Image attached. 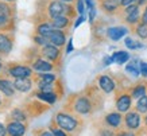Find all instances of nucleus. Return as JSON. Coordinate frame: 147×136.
I'll list each match as a JSON object with an SVG mask.
<instances>
[{
	"label": "nucleus",
	"instance_id": "f257e3e1",
	"mask_svg": "<svg viewBox=\"0 0 147 136\" xmlns=\"http://www.w3.org/2000/svg\"><path fill=\"white\" fill-rule=\"evenodd\" d=\"M55 123L59 128H62L63 131L74 132L80 129L81 120H78L77 117H74V116H71L69 113H65V112H58L55 114Z\"/></svg>",
	"mask_w": 147,
	"mask_h": 136
},
{
	"label": "nucleus",
	"instance_id": "f03ea898",
	"mask_svg": "<svg viewBox=\"0 0 147 136\" xmlns=\"http://www.w3.org/2000/svg\"><path fill=\"white\" fill-rule=\"evenodd\" d=\"M71 109L73 112H76L78 114H89L93 112V100L92 97L85 96V94H80L77 96L73 102H71Z\"/></svg>",
	"mask_w": 147,
	"mask_h": 136
},
{
	"label": "nucleus",
	"instance_id": "7ed1b4c3",
	"mask_svg": "<svg viewBox=\"0 0 147 136\" xmlns=\"http://www.w3.org/2000/svg\"><path fill=\"white\" fill-rule=\"evenodd\" d=\"M69 9V3H63L61 0H51L47 5V15L50 19H54L59 15H66Z\"/></svg>",
	"mask_w": 147,
	"mask_h": 136
},
{
	"label": "nucleus",
	"instance_id": "20e7f679",
	"mask_svg": "<svg viewBox=\"0 0 147 136\" xmlns=\"http://www.w3.org/2000/svg\"><path fill=\"white\" fill-rule=\"evenodd\" d=\"M124 124L125 127L128 129H131V131L139 129L140 124H142V118H140V114H139L138 110H128V112H125Z\"/></svg>",
	"mask_w": 147,
	"mask_h": 136
},
{
	"label": "nucleus",
	"instance_id": "39448f33",
	"mask_svg": "<svg viewBox=\"0 0 147 136\" xmlns=\"http://www.w3.org/2000/svg\"><path fill=\"white\" fill-rule=\"evenodd\" d=\"M124 15H125V22L129 24H138L140 22V12H139V5L136 3L131 5L124 7Z\"/></svg>",
	"mask_w": 147,
	"mask_h": 136
},
{
	"label": "nucleus",
	"instance_id": "423d86ee",
	"mask_svg": "<svg viewBox=\"0 0 147 136\" xmlns=\"http://www.w3.org/2000/svg\"><path fill=\"white\" fill-rule=\"evenodd\" d=\"M131 105H132V96L131 94L121 93L120 96L116 97V109L119 110V112H121V113L128 112Z\"/></svg>",
	"mask_w": 147,
	"mask_h": 136
},
{
	"label": "nucleus",
	"instance_id": "0eeeda50",
	"mask_svg": "<svg viewBox=\"0 0 147 136\" xmlns=\"http://www.w3.org/2000/svg\"><path fill=\"white\" fill-rule=\"evenodd\" d=\"M40 54L51 62L58 61V58H59V55H61V53H59V47L55 46V44H53V43H47V44H45V46H42Z\"/></svg>",
	"mask_w": 147,
	"mask_h": 136
},
{
	"label": "nucleus",
	"instance_id": "6e6552de",
	"mask_svg": "<svg viewBox=\"0 0 147 136\" xmlns=\"http://www.w3.org/2000/svg\"><path fill=\"white\" fill-rule=\"evenodd\" d=\"M104 121H105V125L112 129H117L120 128V125L123 124V116H121V112H111L108 113L105 117H104Z\"/></svg>",
	"mask_w": 147,
	"mask_h": 136
},
{
	"label": "nucleus",
	"instance_id": "1a4fd4ad",
	"mask_svg": "<svg viewBox=\"0 0 147 136\" xmlns=\"http://www.w3.org/2000/svg\"><path fill=\"white\" fill-rule=\"evenodd\" d=\"M47 38H49L50 43L55 44L58 47H62L65 42H66V36H65V32L62 30H58V28H54L53 31H50L47 34Z\"/></svg>",
	"mask_w": 147,
	"mask_h": 136
},
{
	"label": "nucleus",
	"instance_id": "9d476101",
	"mask_svg": "<svg viewBox=\"0 0 147 136\" xmlns=\"http://www.w3.org/2000/svg\"><path fill=\"white\" fill-rule=\"evenodd\" d=\"M98 86L104 93H112L115 90V82L107 74H102L98 77Z\"/></svg>",
	"mask_w": 147,
	"mask_h": 136
},
{
	"label": "nucleus",
	"instance_id": "9b49d317",
	"mask_svg": "<svg viewBox=\"0 0 147 136\" xmlns=\"http://www.w3.org/2000/svg\"><path fill=\"white\" fill-rule=\"evenodd\" d=\"M9 74L12 75V77H15V78H19V77H30L32 74V70L24 65H13L9 67Z\"/></svg>",
	"mask_w": 147,
	"mask_h": 136
},
{
	"label": "nucleus",
	"instance_id": "f8f14e48",
	"mask_svg": "<svg viewBox=\"0 0 147 136\" xmlns=\"http://www.w3.org/2000/svg\"><path fill=\"white\" fill-rule=\"evenodd\" d=\"M26 132V125H23V123L13 120L7 125V133L11 136H22Z\"/></svg>",
	"mask_w": 147,
	"mask_h": 136
},
{
	"label": "nucleus",
	"instance_id": "ddd939ff",
	"mask_svg": "<svg viewBox=\"0 0 147 136\" xmlns=\"http://www.w3.org/2000/svg\"><path fill=\"white\" fill-rule=\"evenodd\" d=\"M107 35L111 40H120L124 35H127V28L124 26H116V27H109L107 30Z\"/></svg>",
	"mask_w": 147,
	"mask_h": 136
},
{
	"label": "nucleus",
	"instance_id": "4468645a",
	"mask_svg": "<svg viewBox=\"0 0 147 136\" xmlns=\"http://www.w3.org/2000/svg\"><path fill=\"white\" fill-rule=\"evenodd\" d=\"M13 86L19 92L27 93V92H30V89L32 86V82H31V79H28V77H19V78H16L13 81Z\"/></svg>",
	"mask_w": 147,
	"mask_h": 136
},
{
	"label": "nucleus",
	"instance_id": "2eb2a0df",
	"mask_svg": "<svg viewBox=\"0 0 147 136\" xmlns=\"http://www.w3.org/2000/svg\"><path fill=\"white\" fill-rule=\"evenodd\" d=\"M32 69L36 71H39V73H49V71H51L54 69L53 65L50 63V62L45 61V59H42V58H39V59H36L34 63H32Z\"/></svg>",
	"mask_w": 147,
	"mask_h": 136
},
{
	"label": "nucleus",
	"instance_id": "dca6fc26",
	"mask_svg": "<svg viewBox=\"0 0 147 136\" xmlns=\"http://www.w3.org/2000/svg\"><path fill=\"white\" fill-rule=\"evenodd\" d=\"M120 5V0H102L101 1V8L108 13H113L119 9Z\"/></svg>",
	"mask_w": 147,
	"mask_h": 136
},
{
	"label": "nucleus",
	"instance_id": "f3484780",
	"mask_svg": "<svg viewBox=\"0 0 147 136\" xmlns=\"http://www.w3.org/2000/svg\"><path fill=\"white\" fill-rule=\"evenodd\" d=\"M51 23H53L54 28L63 30V28H67L69 23H70V18L66 16V15H59V16H57V18L51 19Z\"/></svg>",
	"mask_w": 147,
	"mask_h": 136
},
{
	"label": "nucleus",
	"instance_id": "a211bd4d",
	"mask_svg": "<svg viewBox=\"0 0 147 136\" xmlns=\"http://www.w3.org/2000/svg\"><path fill=\"white\" fill-rule=\"evenodd\" d=\"M125 71H127L128 74H131V77L138 78L139 75H140V62H139L138 59H132V61L127 65Z\"/></svg>",
	"mask_w": 147,
	"mask_h": 136
},
{
	"label": "nucleus",
	"instance_id": "6ab92c4d",
	"mask_svg": "<svg viewBox=\"0 0 147 136\" xmlns=\"http://www.w3.org/2000/svg\"><path fill=\"white\" fill-rule=\"evenodd\" d=\"M0 92L3 93V94H5L7 97H11L15 93V86H13L12 82H9L8 79L0 78Z\"/></svg>",
	"mask_w": 147,
	"mask_h": 136
},
{
	"label": "nucleus",
	"instance_id": "aec40b11",
	"mask_svg": "<svg viewBox=\"0 0 147 136\" xmlns=\"http://www.w3.org/2000/svg\"><path fill=\"white\" fill-rule=\"evenodd\" d=\"M12 48V42L7 35L0 34V53L1 54H8Z\"/></svg>",
	"mask_w": 147,
	"mask_h": 136
},
{
	"label": "nucleus",
	"instance_id": "412c9836",
	"mask_svg": "<svg viewBox=\"0 0 147 136\" xmlns=\"http://www.w3.org/2000/svg\"><path fill=\"white\" fill-rule=\"evenodd\" d=\"M147 93V83H138V85H135L134 88L131 89V96H132V98H135V100H138V98H140L142 96H144Z\"/></svg>",
	"mask_w": 147,
	"mask_h": 136
},
{
	"label": "nucleus",
	"instance_id": "4be33fe9",
	"mask_svg": "<svg viewBox=\"0 0 147 136\" xmlns=\"http://www.w3.org/2000/svg\"><path fill=\"white\" fill-rule=\"evenodd\" d=\"M9 15H11V8L4 3H0V26L8 23Z\"/></svg>",
	"mask_w": 147,
	"mask_h": 136
},
{
	"label": "nucleus",
	"instance_id": "5701e85b",
	"mask_svg": "<svg viewBox=\"0 0 147 136\" xmlns=\"http://www.w3.org/2000/svg\"><path fill=\"white\" fill-rule=\"evenodd\" d=\"M36 97L40 98V100L46 101V102H49V104H54L58 98V96L54 92H42V90L39 93H36Z\"/></svg>",
	"mask_w": 147,
	"mask_h": 136
},
{
	"label": "nucleus",
	"instance_id": "b1692460",
	"mask_svg": "<svg viewBox=\"0 0 147 136\" xmlns=\"http://www.w3.org/2000/svg\"><path fill=\"white\" fill-rule=\"evenodd\" d=\"M112 58H113V62L117 63V65H123L129 59V54L127 51H116V53L112 54Z\"/></svg>",
	"mask_w": 147,
	"mask_h": 136
},
{
	"label": "nucleus",
	"instance_id": "393cba45",
	"mask_svg": "<svg viewBox=\"0 0 147 136\" xmlns=\"http://www.w3.org/2000/svg\"><path fill=\"white\" fill-rule=\"evenodd\" d=\"M53 30H54L53 23L43 22V23H40L39 26H38V28H36V32H38V34H40V35L47 36V34H49L50 31H53Z\"/></svg>",
	"mask_w": 147,
	"mask_h": 136
},
{
	"label": "nucleus",
	"instance_id": "a878e982",
	"mask_svg": "<svg viewBox=\"0 0 147 136\" xmlns=\"http://www.w3.org/2000/svg\"><path fill=\"white\" fill-rule=\"evenodd\" d=\"M135 32H136V35L139 38H142V39H147V24L143 22H139L135 27Z\"/></svg>",
	"mask_w": 147,
	"mask_h": 136
},
{
	"label": "nucleus",
	"instance_id": "bb28decb",
	"mask_svg": "<svg viewBox=\"0 0 147 136\" xmlns=\"http://www.w3.org/2000/svg\"><path fill=\"white\" fill-rule=\"evenodd\" d=\"M136 110H138L139 113H146L147 112V94L142 96L140 98H138L136 101Z\"/></svg>",
	"mask_w": 147,
	"mask_h": 136
},
{
	"label": "nucleus",
	"instance_id": "cd10ccee",
	"mask_svg": "<svg viewBox=\"0 0 147 136\" xmlns=\"http://www.w3.org/2000/svg\"><path fill=\"white\" fill-rule=\"evenodd\" d=\"M55 79H57V77L54 74H49V73H42L38 75V82L42 83H54Z\"/></svg>",
	"mask_w": 147,
	"mask_h": 136
},
{
	"label": "nucleus",
	"instance_id": "c85d7f7f",
	"mask_svg": "<svg viewBox=\"0 0 147 136\" xmlns=\"http://www.w3.org/2000/svg\"><path fill=\"white\" fill-rule=\"evenodd\" d=\"M124 43H125V46L128 48H131V50H135V48H140L142 47V43H139V42H135L131 36H127L124 39Z\"/></svg>",
	"mask_w": 147,
	"mask_h": 136
},
{
	"label": "nucleus",
	"instance_id": "c756f323",
	"mask_svg": "<svg viewBox=\"0 0 147 136\" xmlns=\"http://www.w3.org/2000/svg\"><path fill=\"white\" fill-rule=\"evenodd\" d=\"M12 117L15 118V120H18V121H23L24 118H26V114L23 113L22 110H19V109H15L12 112Z\"/></svg>",
	"mask_w": 147,
	"mask_h": 136
},
{
	"label": "nucleus",
	"instance_id": "7c9ffc66",
	"mask_svg": "<svg viewBox=\"0 0 147 136\" xmlns=\"http://www.w3.org/2000/svg\"><path fill=\"white\" fill-rule=\"evenodd\" d=\"M76 11L78 15H84L85 12V5H84V0H77L76 3Z\"/></svg>",
	"mask_w": 147,
	"mask_h": 136
},
{
	"label": "nucleus",
	"instance_id": "2f4dec72",
	"mask_svg": "<svg viewBox=\"0 0 147 136\" xmlns=\"http://www.w3.org/2000/svg\"><path fill=\"white\" fill-rule=\"evenodd\" d=\"M140 74L142 77L147 78V62H140Z\"/></svg>",
	"mask_w": 147,
	"mask_h": 136
},
{
	"label": "nucleus",
	"instance_id": "473e14b6",
	"mask_svg": "<svg viewBox=\"0 0 147 136\" xmlns=\"http://www.w3.org/2000/svg\"><path fill=\"white\" fill-rule=\"evenodd\" d=\"M51 133L55 135V136H66V133L63 132L62 128H61V129H58V128H53V129H51Z\"/></svg>",
	"mask_w": 147,
	"mask_h": 136
},
{
	"label": "nucleus",
	"instance_id": "72a5a7b5",
	"mask_svg": "<svg viewBox=\"0 0 147 136\" xmlns=\"http://www.w3.org/2000/svg\"><path fill=\"white\" fill-rule=\"evenodd\" d=\"M136 3V0H120V5L121 7H127V5H131Z\"/></svg>",
	"mask_w": 147,
	"mask_h": 136
},
{
	"label": "nucleus",
	"instance_id": "f704fd0d",
	"mask_svg": "<svg viewBox=\"0 0 147 136\" xmlns=\"http://www.w3.org/2000/svg\"><path fill=\"white\" fill-rule=\"evenodd\" d=\"M94 16H96V8H89V22H93Z\"/></svg>",
	"mask_w": 147,
	"mask_h": 136
},
{
	"label": "nucleus",
	"instance_id": "c9c22d12",
	"mask_svg": "<svg viewBox=\"0 0 147 136\" xmlns=\"http://www.w3.org/2000/svg\"><path fill=\"white\" fill-rule=\"evenodd\" d=\"M140 22H143V23H146V24H147V4H146V8H144V12L142 13Z\"/></svg>",
	"mask_w": 147,
	"mask_h": 136
},
{
	"label": "nucleus",
	"instance_id": "e433bc0d",
	"mask_svg": "<svg viewBox=\"0 0 147 136\" xmlns=\"http://www.w3.org/2000/svg\"><path fill=\"white\" fill-rule=\"evenodd\" d=\"M84 20H85L84 15H80V18L77 19V20H76V23H74V27H76V28H77V27L80 26V24H81V23H82V22H84Z\"/></svg>",
	"mask_w": 147,
	"mask_h": 136
},
{
	"label": "nucleus",
	"instance_id": "4c0bfd02",
	"mask_svg": "<svg viewBox=\"0 0 147 136\" xmlns=\"http://www.w3.org/2000/svg\"><path fill=\"white\" fill-rule=\"evenodd\" d=\"M100 135H113V131H112V129H101V131H100Z\"/></svg>",
	"mask_w": 147,
	"mask_h": 136
},
{
	"label": "nucleus",
	"instance_id": "58836bf2",
	"mask_svg": "<svg viewBox=\"0 0 147 136\" xmlns=\"http://www.w3.org/2000/svg\"><path fill=\"white\" fill-rule=\"evenodd\" d=\"M85 4H86L88 9H89V8H93V7H94V1H93V0H85Z\"/></svg>",
	"mask_w": 147,
	"mask_h": 136
},
{
	"label": "nucleus",
	"instance_id": "ea45409f",
	"mask_svg": "<svg viewBox=\"0 0 147 136\" xmlns=\"http://www.w3.org/2000/svg\"><path fill=\"white\" fill-rule=\"evenodd\" d=\"M7 133V128L3 125V124L0 123V136H3V135H5Z\"/></svg>",
	"mask_w": 147,
	"mask_h": 136
},
{
	"label": "nucleus",
	"instance_id": "a19ab883",
	"mask_svg": "<svg viewBox=\"0 0 147 136\" xmlns=\"http://www.w3.org/2000/svg\"><path fill=\"white\" fill-rule=\"evenodd\" d=\"M71 50H73V43H71V39L69 40V43H67V48H66V53H70Z\"/></svg>",
	"mask_w": 147,
	"mask_h": 136
},
{
	"label": "nucleus",
	"instance_id": "79ce46f5",
	"mask_svg": "<svg viewBox=\"0 0 147 136\" xmlns=\"http://www.w3.org/2000/svg\"><path fill=\"white\" fill-rule=\"evenodd\" d=\"M61 1H63V3H73L74 0H61Z\"/></svg>",
	"mask_w": 147,
	"mask_h": 136
},
{
	"label": "nucleus",
	"instance_id": "37998d69",
	"mask_svg": "<svg viewBox=\"0 0 147 136\" xmlns=\"http://www.w3.org/2000/svg\"><path fill=\"white\" fill-rule=\"evenodd\" d=\"M144 125L147 127V112H146V117H144Z\"/></svg>",
	"mask_w": 147,
	"mask_h": 136
},
{
	"label": "nucleus",
	"instance_id": "c03bdc74",
	"mask_svg": "<svg viewBox=\"0 0 147 136\" xmlns=\"http://www.w3.org/2000/svg\"><path fill=\"white\" fill-rule=\"evenodd\" d=\"M1 66H3V65H1V59H0V71H1V69H3Z\"/></svg>",
	"mask_w": 147,
	"mask_h": 136
},
{
	"label": "nucleus",
	"instance_id": "a18cd8bd",
	"mask_svg": "<svg viewBox=\"0 0 147 136\" xmlns=\"http://www.w3.org/2000/svg\"><path fill=\"white\" fill-rule=\"evenodd\" d=\"M0 105H1V97H0Z\"/></svg>",
	"mask_w": 147,
	"mask_h": 136
},
{
	"label": "nucleus",
	"instance_id": "49530a36",
	"mask_svg": "<svg viewBox=\"0 0 147 136\" xmlns=\"http://www.w3.org/2000/svg\"><path fill=\"white\" fill-rule=\"evenodd\" d=\"M7 1H11V0H7Z\"/></svg>",
	"mask_w": 147,
	"mask_h": 136
}]
</instances>
